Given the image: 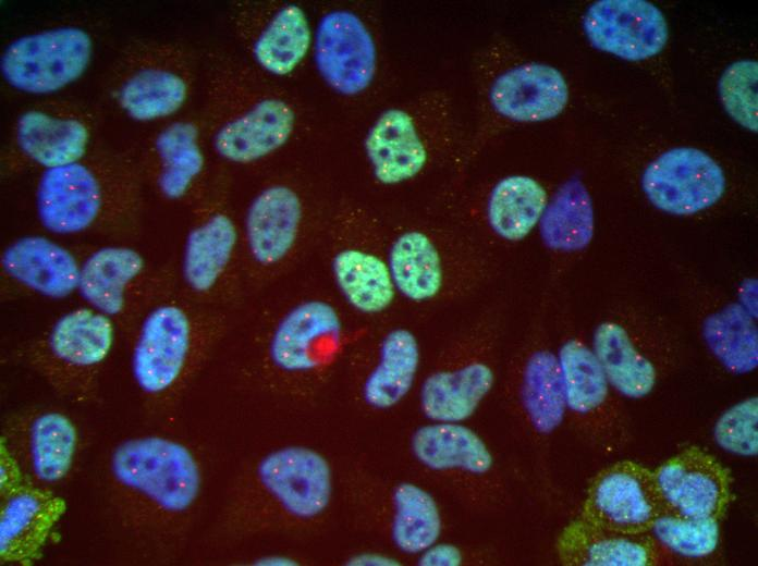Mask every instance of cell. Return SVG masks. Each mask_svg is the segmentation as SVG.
Wrapping results in <instances>:
<instances>
[{
    "label": "cell",
    "instance_id": "cell-29",
    "mask_svg": "<svg viewBox=\"0 0 758 566\" xmlns=\"http://www.w3.org/2000/svg\"><path fill=\"white\" fill-rule=\"evenodd\" d=\"M494 380V370L484 358L472 357L439 368L420 385L421 411L435 422H462L476 411Z\"/></svg>",
    "mask_w": 758,
    "mask_h": 566
},
{
    "label": "cell",
    "instance_id": "cell-34",
    "mask_svg": "<svg viewBox=\"0 0 758 566\" xmlns=\"http://www.w3.org/2000/svg\"><path fill=\"white\" fill-rule=\"evenodd\" d=\"M191 86V73L183 61H163L140 67L126 77L118 91V101L134 120H159L184 107Z\"/></svg>",
    "mask_w": 758,
    "mask_h": 566
},
{
    "label": "cell",
    "instance_id": "cell-11",
    "mask_svg": "<svg viewBox=\"0 0 758 566\" xmlns=\"http://www.w3.org/2000/svg\"><path fill=\"white\" fill-rule=\"evenodd\" d=\"M480 118L473 132V156L505 123L550 121L564 112L570 86L555 66L537 62H505L500 45H489L475 62Z\"/></svg>",
    "mask_w": 758,
    "mask_h": 566
},
{
    "label": "cell",
    "instance_id": "cell-40",
    "mask_svg": "<svg viewBox=\"0 0 758 566\" xmlns=\"http://www.w3.org/2000/svg\"><path fill=\"white\" fill-rule=\"evenodd\" d=\"M757 62L741 60L732 63L719 81L721 102L743 127L757 132Z\"/></svg>",
    "mask_w": 758,
    "mask_h": 566
},
{
    "label": "cell",
    "instance_id": "cell-27",
    "mask_svg": "<svg viewBox=\"0 0 758 566\" xmlns=\"http://www.w3.org/2000/svg\"><path fill=\"white\" fill-rule=\"evenodd\" d=\"M2 438L21 462L28 482L50 489L71 473L80 444L72 418L56 409L25 418L13 442Z\"/></svg>",
    "mask_w": 758,
    "mask_h": 566
},
{
    "label": "cell",
    "instance_id": "cell-43",
    "mask_svg": "<svg viewBox=\"0 0 758 566\" xmlns=\"http://www.w3.org/2000/svg\"><path fill=\"white\" fill-rule=\"evenodd\" d=\"M463 562L461 550L451 543L435 542L420 553L421 566H459Z\"/></svg>",
    "mask_w": 758,
    "mask_h": 566
},
{
    "label": "cell",
    "instance_id": "cell-1",
    "mask_svg": "<svg viewBox=\"0 0 758 566\" xmlns=\"http://www.w3.org/2000/svg\"><path fill=\"white\" fill-rule=\"evenodd\" d=\"M339 137L384 192L413 187L444 171L460 173L473 157V132L444 89L382 101L347 121Z\"/></svg>",
    "mask_w": 758,
    "mask_h": 566
},
{
    "label": "cell",
    "instance_id": "cell-26",
    "mask_svg": "<svg viewBox=\"0 0 758 566\" xmlns=\"http://www.w3.org/2000/svg\"><path fill=\"white\" fill-rule=\"evenodd\" d=\"M65 513V500L50 488L27 483L2 496L1 563L30 566L39 561Z\"/></svg>",
    "mask_w": 758,
    "mask_h": 566
},
{
    "label": "cell",
    "instance_id": "cell-37",
    "mask_svg": "<svg viewBox=\"0 0 758 566\" xmlns=\"http://www.w3.org/2000/svg\"><path fill=\"white\" fill-rule=\"evenodd\" d=\"M412 451L432 470H464L482 475L492 466V455L482 439L460 422H435L417 429Z\"/></svg>",
    "mask_w": 758,
    "mask_h": 566
},
{
    "label": "cell",
    "instance_id": "cell-19",
    "mask_svg": "<svg viewBox=\"0 0 758 566\" xmlns=\"http://www.w3.org/2000/svg\"><path fill=\"white\" fill-rule=\"evenodd\" d=\"M236 22L253 66L272 79L289 84L311 58L314 24L301 4L248 2Z\"/></svg>",
    "mask_w": 758,
    "mask_h": 566
},
{
    "label": "cell",
    "instance_id": "cell-20",
    "mask_svg": "<svg viewBox=\"0 0 758 566\" xmlns=\"http://www.w3.org/2000/svg\"><path fill=\"white\" fill-rule=\"evenodd\" d=\"M639 186L647 201L663 213L692 217L718 206L729 190L723 167L706 151L680 146L646 163Z\"/></svg>",
    "mask_w": 758,
    "mask_h": 566
},
{
    "label": "cell",
    "instance_id": "cell-44",
    "mask_svg": "<svg viewBox=\"0 0 758 566\" xmlns=\"http://www.w3.org/2000/svg\"><path fill=\"white\" fill-rule=\"evenodd\" d=\"M399 564L393 557L374 552L356 554L347 562V565L352 566H395Z\"/></svg>",
    "mask_w": 758,
    "mask_h": 566
},
{
    "label": "cell",
    "instance_id": "cell-14",
    "mask_svg": "<svg viewBox=\"0 0 758 566\" xmlns=\"http://www.w3.org/2000/svg\"><path fill=\"white\" fill-rule=\"evenodd\" d=\"M174 282L170 267L154 263L134 247L108 245L82 260L77 293L88 307L130 331L151 305L174 291Z\"/></svg>",
    "mask_w": 758,
    "mask_h": 566
},
{
    "label": "cell",
    "instance_id": "cell-15",
    "mask_svg": "<svg viewBox=\"0 0 758 566\" xmlns=\"http://www.w3.org/2000/svg\"><path fill=\"white\" fill-rule=\"evenodd\" d=\"M332 472L328 460L305 446H285L259 459L248 488L233 501L231 519H239L268 503L285 518L306 522L328 508Z\"/></svg>",
    "mask_w": 758,
    "mask_h": 566
},
{
    "label": "cell",
    "instance_id": "cell-24",
    "mask_svg": "<svg viewBox=\"0 0 758 566\" xmlns=\"http://www.w3.org/2000/svg\"><path fill=\"white\" fill-rule=\"evenodd\" d=\"M653 471L668 510L716 520L726 513L732 499L730 470L705 450L686 447Z\"/></svg>",
    "mask_w": 758,
    "mask_h": 566
},
{
    "label": "cell",
    "instance_id": "cell-23",
    "mask_svg": "<svg viewBox=\"0 0 758 566\" xmlns=\"http://www.w3.org/2000/svg\"><path fill=\"white\" fill-rule=\"evenodd\" d=\"M468 204L449 205L453 216L488 246L489 239L503 244L523 242L535 229L548 204L550 193L538 179L527 174H508L473 195Z\"/></svg>",
    "mask_w": 758,
    "mask_h": 566
},
{
    "label": "cell",
    "instance_id": "cell-25",
    "mask_svg": "<svg viewBox=\"0 0 758 566\" xmlns=\"http://www.w3.org/2000/svg\"><path fill=\"white\" fill-rule=\"evenodd\" d=\"M582 23L594 48L627 61L656 57L669 38L662 11L645 0L596 1L587 8Z\"/></svg>",
    "mask_w": 758,
    "mask_h": 566
},
{
    "label": "cell",
    "instance_id": "cell-5",
    "mask_svg": "<svg viewBox=\"0 0 758 566\" xmlns=\"http://www.w3.org/2000/svg\"><path fill=\"white\" fill-rule=\"evenodd\" d=\"M384 219V218H383ZM398 296L415 305L465 299L494 275L490 247L444 208L386 221Z\"/></svg>",
    "mask_w": 758,
    "mask_h": 566
},
{
    "label": "cell",
    "instance_id": "cell-41",
    "mask_svg": "<svg viewBox=\"0 0 758 566\" xmlns=\"http://www.w3.org/2000/svg\"><path fill=\"white\" fill-rule=\"evenodd\" d=\"M758 397L750 395L729 407L714 426V440L724 451L754 457L758 452Z\"/></svg>",
    "mask_w": 758,
    "mask_h": 566
},
{
    "label": "cell",
    "instance_id": "cell-10",
    "mask_svg": "<svg viewBox=\"0 0 758 566\" xmlns=\"http://www.w3.org/2000/svg\"><path fill=\"white\" fill-rule=\"evenodd\" d=\"M319 248H325L330 274L345 304L358 313L376 316L395 302L383 217L367 202L337 197Z\"/></svg>",
    "mask_w": 758,
    "mask_h": 566
},
{
    "label": "cell",
    "instance_id": "cell-8",
    "mask_svg": "<svg viewBox=\"0 0 758 566\" xmlns=\"http://www.w3.org/2000/svg\"><path fill=\"white\" fill-rule=\"evenodd\" d=\"M590 345L623 399H644L688 358L684 332L674 318L635 296L609 303L596 321Z\"/></svg>",
    "mask_w": 758,
    "mask_h": 566
},
{
    "label": "cell",
    "instance_id": "cell-36",
    "mask_svg": "<svg viewBox=\"0 0 758 566\" xmlns=\"http://www.w3.org/2000/svg\"><path fill=\"white\" fill-rule=\"evenodd\" d=\"M157 156L156 187L168 200L179 201L200 187L206 170V156L200 132L190 121L167 126L155 144Z\"/></svg>",
    "mask_w": 758,
    "mask_h": 566
},
{
    "label": "cell",
    "instance_id": "cell-31",
    "mask_svg": "<svg viewBox=\"0 0 758 566\" xmlns=\"http://www.w3.org/2000/svg\"><path fill=\"white\" fill-rule=\"evenodd\" d=\"M523 355L516 373V397L529 426L548 435L566 417L564 387L557 350L535 343Z\"/></svg>",
    "mask_w": 758,
    "mask_h": 566
},
{
    "label": "cell",
    "instance_id": "cell-12",
    "mask_svg": "<svg viewBox=\"0 0 758 566\" xmlns=\"http://www.w3.org/2000/svg\"><path fill=\"white\" fill-rule=\"evenodd\" d=\"M118 323L86 306L61 315L23 350L25 362L61 396L89 399L112 353Z\"/></svg>",
    "mask_w": 758,
    "mask_h": 566
},
{
    "label": "cell",
    "instance_id": "cell-42",
    "mask_svg": "<svg viewBox=\"0 0 758 566\" xmlns=\"http://www.w3.org/2000/svg\"><path fill=\"white\" fill-rule=\"evenodd\" d=\"M29 483L15 453L1 436L0 441V494L5 496Z\"/></svg>",
    "mask_w": 758,
    "mask_h": 566
},
{
    "label": "cell",
    "instance_id": "cell-2",
    "mask_svg": "<svg viewBox=\"0 0 758 566\" xmlns=\"http://www.w3.org/2000/svg\"><path fill=\"white\" fill-rule=\"evenodd\" d=\"M213 84L210 145L222 161L269 170L332 144L326 120L290 84L253 65L220 72Z\"/></svg>",
    "mask_w": 758,
    "mask_h": 566
},
{
    "label": "cell",
    "instance_id": "cell-16",
    "mask_svg": "<svg viewBox=\"0 0 758 566\" xmlns=\"http://www.w3.org/2000/svg\"><path fill=\"white\" fill-rule=\"evenodd\" d=\"M101 168L78 161L46 169L38 182L36 208L41 225L58 235H75L108 225L131 201L130 184Z\"/></svg>",
    "mask_w": 758,
    "mask_h": 566
},
{
    "label": "cell",
    "instance_id": "cell-38",
    "mask_svg": "<svg viewBox=\"0 0 758 566\" xmlns=\"http://www.w3.org/2000/svg\"><path fill=\"white\" fill-rule=\"evenodd\" d=\"M391 537L406 554H420L438 541L441 516L435 499L423 488L403 482L392 493Z\"/></svg>",
    "mask_w": 758,
    "mask_h": 566
},
{
    "label": "cell",
    "instance_id": "cell-3",
    "mask_svg": "<svg viewBox=\"0 0 758 566\" xmlns=\"http://www.w3.org/2000/svg\"><path fill=\"white\" fill-rule=\"evenodd\" d=\"M105 483L109 504L126 532L152 551H167L194 513L203 472L185 443L145 433L112 447Z\"/></svg>",
    "mask_w": 758,
    "mask_h": 566
},
{
    "label": "cell",
    "instance_id": "cell-7",
    "mask_svg": "<svg viewBox=\"0 0 758 566\" xmlns=\"http://www.w3.org/2000/svg\"><path fill=\"white\" fill-rule=\"evenodd\" d=\"M233 310L195 303L174 291L135 322L130 369L152 411L172 407L228 334Z\"/></svg>",
    "mask_w": 758,
    "mask_h": 566
},
{
    "label": "cell",
    "instance_id": "cell-39",
    "mask_svg": "<svg viewBox=\"0 0 758 566\" xmlns=\"http://www.w3.org/2000/svg\"><path fill=\"white\" fill-rule=\"evenodd\" d=\"M649 533L672 556L704 558L720 541V520L686 518L665 509Z\"/></svg>",
    "mask_w": 758,
    "mask_h": 566
},
{
    "label": "cell",
    "instance_id": "cell-22",
    "mask_svg": "<svg viewBox=\"0 0 758 566\" xmlns=\"http://www.w3.org/2000/svg\"><path fill=\"white\" fill-rule=\"evenodd\" d=\"M665 509L655 471L625 459L596 476L580 518L610 531L644 534Z\"/></svg>",
    "mask_w": 758,
    "mask_h": 566
},
{
    "label": "cell",
    "instance_id": "cell-13",
    "mask_svg": "<svg viewBox=\"0 0 758 566\" xmlns=\"http://www.w3.org/2000/svg\"><path fill=\"white\" fill-rule=\"evenodd\" d=\"M197 213L183 245L181 294L201 305L234 310L247 299L241 222L219 197L208 199Z\"/></svg>",
    "mask_w": 758,
    "mask_h": 566
},
{
    "label": "cell",
    "instance_id": "cell-9",
    "mask_svg": "<svg viewBox=\"0 0 758 566\" xmlns=\"http://www.w3.org/2000/svg\"><path fill=\"white\" fill-rule=\"evenodd\" d=\"M313 66L346 122L382 102L390 79L378 20L356 2L326 5L314 24Z\"/></svg>",
    "mask_w": 758,
    "mask_h": 566
},
{
    "label": "cell",
    "instance_id": "cell-45",
    "mask_svg": "<svg viewBox=\"0 0 758 566\" xmlns=\"http://www.w3.org/2000/svg\"><path fill=\"white\" fill-rule=\"evenodd\" d=\"M255 564L260 566H293L297 563L283 555H266L259 558Z\"/></svg>",
    "mask_w": 758,
    "mask_h": 566
},
{
    "label": "cell",
    "instance_id": "cell-6",
    "mask_svg": "<svg viewBox=\"0 0 758 566\" xmlns=\"http://www.w3.org/2000/svg\"><path fill=\"white\" fill-rule=\"evenodd\" d=\"M264 307L254 334L248 374L280 395L306 397L329 377L345 337L338 302L326 291L307 287L272 299Z\"/></svg>",
    "mask_w": 758,
    "mask_h": 566
},
{
    "label": "cell",
    "instance_id": "cell-18",
    "mask_svg": "<svg viewBox=\"0 0 758 566\" xmlns=\"http://www.w3.org/2000/svg\"><path fill=\"white\" fill-rule=\"evenodd\" d=\"M564 387L566 415L585 426L602 453H618L632 439L624 399L611 385L590 342L579 334L566 336L557 349Z\"/></svg>",
    "mask_w": 758,
    "mask_h": 566
},
{
    "label": "cell",
    "instance_id": "cell-4",
    "mask_svg": "<svg viewBox=\"0 0 758 566\" xmlns=\"http://www.w3.org/2000/svg\"><path fill=\"white\" fill-rule=\"evenodd\" d=\"M335 199L303 158L266 170L241 221L247 298L273 287L320 247Z\"/></svg>",
    "mask_w": 758,
    "mask_h": 566
},
{
    "label": "cell",
    "instance_id": "cell-35",
    "mask_svg": "<svg viewBox=\"0 0 758 566\" xmlns=\"http://www.w3.org/2000/svg\"><path fill=\"white\" fill-rule=\"evenodd\" d=\"M90 135L78 118L32 109L16 124V140L21 151L46 169L82 161Z\"/></svg>",
    "mask_w": 758,
    "mask_h": 566
},
{
    "label": "cell",
    "instance_id": "cell-21",
    "mask_svg": "<svg viewBox=\"0 0 758 566\" xmlns=\"http://www.w3.org/2000/svg\"><path fill=\"white\" fill-rule=\"evenodd\" d=\"M91 51V38L84 29L59 27L11 42L1 56L0 70L4 79L21 91L50 94L82 76Z\"/></svg>",
    "mask_w": 758,
    "mask_h": 566
},
{
    "label": "cell",
    "instance_id": "cell-32",
    "mask_svg": "<svg viewBox=\"0 0 758 566\" xmlns=\"http://www.w3.org/2000/svg\"><path fill=\"white\" fill-rule=\"evenodd\" d=\"M419 364V343L409 329L394 327L386 331L360 383L364 403L380 410L398 405L412 390Z\"/></svg>",
    "mask_w": 758,
    "mask_h": 566
},
{
    "label": "cell",
    "instance_id": "cell-30",
    "mask_svg": "<svg viewBox=\"0 0 758 566\" xmlns=\"http://www.w3.org/2000/svg\"><path fill=\"white\" fill-rule=\"evenodd\" d=\"M564 562L583 566H657L672 559L650 533L624 534L582 518L561 539Z\"/></svg>",
    "mask_w": 758,
    "mask_h": 566
},
{
    "label": "cell",
    "instance_id": "cell-17",
    "mask_svg": "<svg viewBox=\"0 0 758 566\" xmlns=\"http://www.w3.org/2000/svg\"><path fill=\"white\" fill-rule=\"evenodd\" d=\"M676 295L710 359L731 376L758 365L757 316L693 270L678 272Z\"/></svg>",
    "mask_w": 758,
    "mask_h": 566
},
{
    "label": "cell",
    "instance_id": "cell-33",
    "mask_svg": "<svg viewBox=\"0 0 758 566\" xmlns=\"http://www.w3.org/2000/svg\"><path fill=\"white\" fill-rule=\"evenodd\" d=\"M595 227L592 197L579 175H571L550 194L537 226L546 249L561 257L585 251L594 238Z\"/></svg>",
    "mask_w": 758,
    "mask_h": 566
},
{
    "label": "cell",
    "instance_id": "cell-28",
    "mask_svg": "<svg viewBox=\"0 0 758 566\" xmlns=\"http://www.w3.org/2000/svg\"><path fill=\"white\" fill-rule=\"evenodd\" d=\"M81 264L70 249L41 235L15 239L0 257L1 275L12 286L54 300L77 292Z\"/></svg>",
    "mask_w": 758,
    "mask_h": 566
}]
</instances>
